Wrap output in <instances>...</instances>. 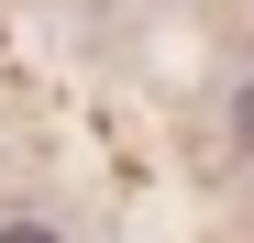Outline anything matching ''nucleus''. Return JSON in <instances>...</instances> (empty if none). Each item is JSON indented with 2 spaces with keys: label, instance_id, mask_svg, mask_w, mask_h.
Wrapping results in <instances>:
<instances>
[{
  "label": "nucleus",
  "instance_id": "1",
  "mask_svg": "<svg viewBox=\"0 0 254 243\" xmlns=\"http://www.w3.org/2000/svg\"><path fill=\"white\" fill-rule=\"evenodd\" d=\"M232 144L254 155V77H243V89H232Z\"/></svg>",
  "mask_w": 254,
  "mask_h": 243
},
{
  "label": "nucleus",
  "instance_id": "2",
  "mask_svg": "<svg viewBox=\"0 0 254 243\" xmlns=\"http://www.w3.org/2000/svg\"><path fill=\"white\" fill-rule=\"evenodd\" d=\"M0 243H56V232L45 221H0Z\"/></svg>",
  "mask_w": 254,
  "mask_h": 243
}]
</instances>
